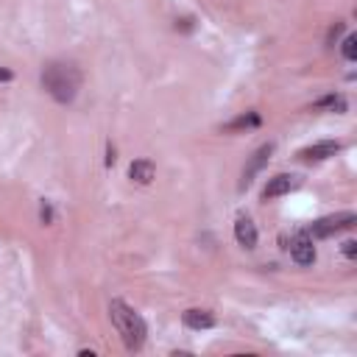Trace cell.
Listing matches in <instances>:
<instances>
[{"label":"cell","instance_id":"ba28073f","mask_svg":"<svg viewBox=\"0 0 357 357\" xmlns=\"http://www.w3.org/2000/svg\"><path fill=\"white\" fill-rule=\"evenodd\" d=\"M234 237H237V243L245 245V248H254V245H257V226L251 223V218L240 215V218L234 220Z\"/></svg>","mask_w":357,"mask_h":357},{"label":"cell","instance_id":"4fadbf2b","mask_svg":"<svg viewBox=\"0 0 357 357\" xmlns=\"http://www.w3.org/2000/svg\"><path fill=\"white\" fill-rule=\"evenodd\" d=\"M354 45H357V36L349 33V36L343 39V59H346V61H354V56H357V53H354Z\"/></svg>","mask_w":357,"mask_h":357},{"label":"cell","instance_id":"6da1fadb","mask_svg":"<svg viewBox=\"0 0 357 357\" xmlns=\"http://www.w3.org/2000/svg\"><path fill=\"white\" fill-rule=\"evenodd\" d=\"M42 86L53 100L70 103L78 95L81 73L73 61H47L45 70H42Z\"/></svg>","mask_w":357,"mask_h":357},{"label":"cell","instance_id":"3957f363","mask_svg":"<svg viewBox=\"0 0 357 357\" xmlns=\"http://www.w3.org/2000/svg\"><path fill=\"white\" fill-rule=\"evenodd\" d=\"M354 220H357L354 212H337V215H329V218L315 220V223L307 229V234H310V237H332V234H337V231H343V229H351Z\"/></svg>","mask_w":357,"mask_h":357},{"label":"cell","instance_id":"7a4b0ae2","mask_svg":"<svg viewBox=\"0 0 357 357\" xmlns=\"http://www.w3.org/2000/svg\"><path fill=\"white\" fill-rule=\"evenodd\" d=\"M109 318H112V324H114V329H117V335L123 337V343H126V349H131V351H137L142 343H145V335H148V326H145V321H142V315L137 312V310H131L126 301H120V298H114L112 304H109Z\"/></svg>","mask_w":357,"mask_h":357},{"label":"cell","instance_id":"52a82bcc","mask_svg":"<svg viewBox=\"0 0 357 357\" xmlns=\"http://www.w3.org/2000/svg\"><path fill=\"white\" fill-rule=\"evenodd\" d=\"M340 151V142H332V139H324V142H315V145H307L298 151V159L304 162H321V159H329Z\"/></svg>","mask_w":357,"mask_h":357},{"label":"cell","instance_id":"277c9868","mask_svg":"<svg viewBox=\"0 0 357 357\" xmlns=\"http://www.w3.org/2000/svg\"><path fill=\"white\" fill-rule=\"evenodd\" d=\"M290 251V257L298 262V265H312L315 262V245H312V237L304 231H293L290 234V245H284Z\"/></svg>","mask_w":357,"mask_h":357},{"label":"cell","instance_id":"5bb4252c","mask_svg":"<svg viewBox=\"0 0 357 357\" xmlns=\"http://www.w3.org/2000/svg\"><path fill=\"white\" fill-rule=\"evenodd\" d=\"M343 254H346L349 259H354V254H357V243H354V240H346V243H343Z\"/></svg>","mask_w":357,"mask_h":357},{"label":"cell","instance_id":"8fae6325","mask_svg":"<svg viewBox=\"0 0 357 357\" xmlns=\"http://www.w3.org/2000/svg\"><path fill=\"white\" fill-rule=\"evenodd\" d=\"M346 98L343 95H326V98H321L318 103H315V109H329V112H346Z\"/></svg>","mask_w":357,"mask_h":357},{"label":"cell","instance_id":"30bf717a","mask_svg":"<svg viewBox=\"0 0 357 357\" xmlns=\"http://www.w3.org/2000/svg\"><path fill=\"white\" fill-rule=\"evenodd\" d=\"M128 176H131L137 184H148V181L153 178V165H151L148 159H137V162H131Z\"/></svg>","mask_w":357,"mask_h":357},{"label":"cell","instance_id":"2e32d148","mask_svg":"<svg viewBox=\"0 0 357 357\" xmlns=\"http://www.w3.org/2000/svg\"><path fill=\"white\" fill-rule=\"evenodd\" d=\"M8 78H11V73L8 70H0V81H8Z\"/></svg>","mask_w":357,"mask_h":357},{"label":"cell","instance_id":"8992f818","mask_svg":"<svg viewBox=\"0 0 357 357\" xmlns=\"http://www.w3.org/2000/svg\"><path fill=\"white\" fill-rule=\"evenodd\" d=\"M298 184H301V178H298V176H293V173H279V176L268 178V184H265L262 195H265V198H279V195H287L290 190H296Z\"/></svg>","mask_w":357,"mask_h":357},{"label":"cell","instance_id":"9a60e30c","mask_svg":"<svg viewBox=\"0 0 357 357\" xmlns=\"http://www.w3.org/2000/svg\"><path fill=\"white\" fill-rule=\"evenodd\" d=\"M50 218H53V212H50V206L45 204V206H42V220H45V223H50Z\"/></svg>","mask_w":357,"mask_h":357},{"label":"cell","instance_id":"9c48e42d","mask_svg":"<svg viewBox=\"0 0 357 357\" xmlns=\"http://www.w3.org/2000/svg\"><path fill=\"white\" fill-rule=\"evenodd\" d=\"M184 324L190 329H209V326H215V315L209 310H187L184 312Z\"/></svg>","mask_w":357,"mask_h":357},{"label":"cell","instance_id":"7c38bea8","mask_svg":"<svg viewBox=\"0 0 357 357\" xmlns=\"http://www.w3.org/2000/svg\"><path fill=\"white\" fill-rule=\"evenodd\" d=\"M254 126H259V114H257V112H248V114H243V117L231 120L226 128H229V131H234V128H254Z\"/></svg>","mask_w":357,"mask_h":357},{"label":"cell","instance_id":"5b68a950","mask_svg":"<svg viewBox=\"0 0 357 357\" xmlns=\"http://www.w3.org/2000/svg\"><path fill=\"white\" fill-rule=\"evenodd\" d=\"M271 153H273V142H268V145H262V148H257L254 153H251V159H248V165L243 167V181H240V190H245V187H251V181H254V176L268 165V159H271Z\"/></svg>","mask_w":357,"mask_h":357}]
</instances>
